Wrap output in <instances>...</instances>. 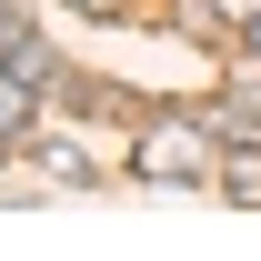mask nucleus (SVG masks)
I'll use <instances>...</instances> for the list:
<instances>
[{
    "label": "nucleus",
    "mask_w": 261,
    "mask_h": 261,
    "mask_svg": "<svg viewBox=\"0 0 261 261\" xmlns=\"http://www.w3.org/2000/svg\"><path fill=\"white\" fill-rule=\"evenodd\" d=\"M221 151H231V141H221L211 121H151L130 161H141V181H211Z\"/></svg>",
    "instance_id": "1"
},
{
    "label": "nucleus",
    "mask_w": 261,
    "mask_h": 261,
    "mask_svg": "<svg viewBox=\"0 0 261 261\" xmlns=\"http://www.w3.org/2000/svg\"><path fill=\"white\" fill-rule=\"evenodd\" d=\"M211 191L261 211V141H231V151H221V171H211Z\"/></svg>",
    "instance_id": "2"
},
{
    "label": "nucleus",
    "mask_w": 261,
    "mask_h": 261,
    "mask_svg": "<svg viewBox=\"0 0 261 261\" xmlns=\"http://www.w3.org/2000/svg\"><path fill=\"white\" fill-rule=\"evenodd\" d=\"M20 130H31V81H20V70L0 61V151H10Z\"/></svg>",
    "instance_id": "3"
},
{
    "label": "nucleus",
    "mask_w": 261,
    "mask_h": 261,
    "mask_svg": "<svg viewBox=\"0 0 261 261\" xmlns=\"http://www.w3.org/2000/svg\"><path fill=\"white\" fill-rule=\"evenodd\" d=\"M171 31H181V40H221V31H231V0H181Z\"/></svg>",
    "instance_id": "4"
},
{
    "label": "nucleus",
    "mask_w": 261,
    "mask_h": 261,
    "mask_svg": "<svg viewBox=\"0 0 261 261\" xmlns=\"http://www.w3.org/2000/svg\"><path fill=\"white\" fill-rule=\"evenodd\" d=\"M40 171H50L61 191H91V161H81V141H40Z\"/></svg>",
    "instance_id": "5"
},
{
    "label": "nucleus",
    "mask_w": 261,
    "mask_h": 261,
    "mask_svg": "<svg viewBox=\"0 0 261 261\" xmlns=\"http://www.w3.org/2000/svg\"><path fill=\"white\" fill-rule=\"evenodd\" d=\"M81 10H130V0H81Z\"/></svg>",
    "instance_id": "6"
}]
</instances>
